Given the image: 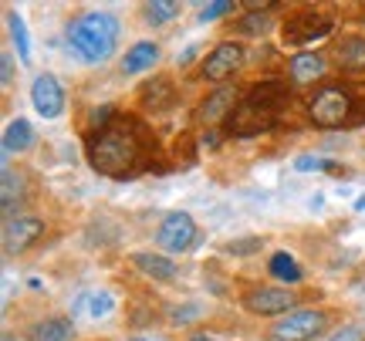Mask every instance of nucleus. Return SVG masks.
I'll return each mask as SVG.
<instances>
[{
  "label": "nucleus",
  "instance_id": "obj_1",
  "mask_svg": "<svg viewBox=\"0 0 365 341\" xmlns=\"http://www.w3.org/2000/svg\"><path fill=\"white\" fill-rule=\"evenodd\" d=\"M88 162L108 179H132L149 169V132L135 115H112L88 135Z\"/></svg>",
  "mask_w": 365,
  "mask_h": 341
},
{
  "label": "nucleus",
  "instance_id": "obj_2",
  "mask_svg": "<svg viewBox=\"0 0 365 341\" xmlns=\"http://www.w3.org/2000/svg\"><path fill=\"white\" fill-rule=\"evenodd\" d=\"M122 21L112 11H88L78 14L75 21L65 24L68 51L78 58L81 65H105L115 54Z\"/></svg>",
  "mask_w": 365,
  "mask_h": 341
},
{
  "label": "nucleus",
  "instance_id": "obj_3",
  "mask_svg": "<svg viewBox=\"0 0 365 341\" xmlns=\"http://www.w3.org/2000/svg\"><path fill=\"white\" fill-rule=\"evenodd\" d=\"M287 105V85L284 81H261L237 98L234 112L227 115V132L237 139H250L257 132L271 129L281 118V108Z\"/></svg>",
  "mask_w": 365,
  "mask_h": 341
},
{
  "label": "nucleus",
  "instance_id": "obj_4",
  "mask_svg": "<svg viewBox=\"0 0 365 341\" xmlns=\"http://www.w3.org/2000/svg\"><path fill=\"white\" fill-rule=\"evenodd\" d=\"M355 98L352 88L345 85H322L318 92L312 95V105H308V115L318 129H341V125H352L355 118Z\"/></svg>",
  "mask_w": 365,
  "mask_h": 341
},
{
  "label": "nucleus",
  "instance_id": "obj_5",
  "mask_svg": "<svg viewBox=\"0 0 365 341\" xmlns=\"http://www.w3.org/2000/svg\"><path fill=\"white\" fill-rule=\"evenodd\" d=\"M328 325H331V318L322 308H294L291 315L274 321L267 338L271 341H314L325 335Z\"/></svg>",
  "mask_w": 365,
  "mask_h": 341
},
{
  "label": "nucleus",
  "instance_id": "obj_6",
  "mask_svg": "<svg viewBox=\"0 0 365 341\" xmlns=\"http://www.w3.org/2000/svg\"><path fill=\"white\" fill-rule=\"evenodd\" d=\"M335 31V17L325 11H318V7H304V11L291 14L281 27V38L284 44L291 48H304V44H312V41H322L328 38Z\"/></svg>",
  "mask_w": 365,
  "mask_h": 341
},
{
  "label": "nucleus",
  "instance_id": "obj_7",
  "mask_svg": "<svg viewBox=\"0 0 365 341\" xmlns=\"http://www.w3.org/2000/svg\"><path fill=\"white\" fill-rule=\"evenodd\" d=\"M244 58H247V54H244V44H237V41H220V44L203 58V65H200V78L220 85V81L234 78L237 71L244 68Z\"/></svg>",
  "mask_w": 365,
  "mask_h": 341
},
{
  "label": "nucleus",
  "instance_id": "obj_8",
  "mask_svg": "<svg viewBox=\"0 0 365 341\" xmlns=\"http://www.w3.org/2000/svg\"><path fill=\"white\" fill-rule=\"evenodd\" d=\"M193 240H196V220L186 210H173L159 220L156 243L166 253H186V250L193 247Z\"/></svg>",
  "mask_w": 365,
  "mask_h": 341
},
{
  "label": "nucleus",
  "instance_id": "obj_9",
  "mask_svg": "<svg viewBox=\"0 0 365 341\" xmlns=\"http://www.w3.org/2000/svg\"><path fill=\"white\" fill-rule=\"evenodd\" d=\"M240 304H244V311L254 318H277V315H291L298 298L284 288H250L247 294L240 298Z\"/></svg>",
  "mask_w": 365,
  "mask_h": 341
},
{
  "label": "nucleus",
  "instance_id": "obj_10",
  "mask_svg": "<svg viewBox=\"0 0 365 341\" xmlns=\"http://www.w3.org/2000/svg\"><path fill=\"white\" fill-rule=\"evenodd\" d=\"M31 105L41 118H61L65 115V85L58 81V75L44 71L31 81Z\"/></svg>",
  "mask_w": 365,
  "mask_h": 341
},
{
  "label": "nucleus",
  "instance_id": "obj_11",
  "mask_svg": "<svg viewBox=\"0 0 365 341\" xmlns=\"http://www.w3.org/2000/svg\"><path fill=\"white\" fill-rule=\"evenodd\" d=\"M44 236V220L38 216H17V220H7L4 224V253L14 257V253H24Z\"/></svg>",
  "mask_w": 365,
  "mask_h": 341
},
{
  "label": "nucleus",
  "instance_id": "obj_12",
  "mask_svg": "<svg viewBox=\"0 0 365 341\" xmlns=\"http://www.w3.org/2000/svg\"><path fill=\"white\" fill-rule=\"evenodd\" d=\"M135 271H143L153 284H170L176 280V263L173 257H163V253H149V250H135L129 257Z\"/></svg>",
  "mask_w": 365,
  "mask_h": 341
},
{
  "label": "nucleus",
  "instance_id": "obj_13",
  "mask_svg": "<svg viewBox=\"0 0 365 341\" xmlns=\"http://www.w3.org/2000/svg\"><path fill=\"white\" fill-rule=\"evenodd\" d=\"M27 341H71L75 338V321L68 315H54V318H41L31 328L24 331Z\"/></svg>",
  "mask_w": 365,
  "mask_h": 341
},
{
  "label": "nucleus",
  "instance_id": "obj_14",
  "mask_svg": "<svg viewBox=\"0 0 365 341\" xmlns=\"http://www.w3.org/2000/svg\"><path fill=\"white\" fill-rule=\"evenodd\" d=\"M159 44L156 41H135L129 51L122 54V75L125 78H132V75H143V71H149V68L159 65Z\"/></svg>",
  "mask_w": 365,
  "mask_h": 341
},
{
  "label": "nucleus",
  "instance_id": "obj_15",
  "mask_svg": "<svg viewBox=\"0 0 365 341\" xmlns=\"http://www.w3.org/2000/svg\"><path fill=\"white\" fill-rule=\"evenodd\" d=\"M335 61L345 75H365V34H352V38L339 41Z\"/></svg>",
  "mask_w": 365,
  "mask_h": 341
},
{
  "label": "nucleus",
  "instance_id": "obj_16",
  "mask_svg": "<svg viewBox=\"0 0 365 341\" xmlns=\"http://www.w3.org/2000/svg\"><path fill=\"white\" fill-rule=\"evenodd\" d=\"M115 311V298H112V290H88V294H81L75 308H71V315H85L88 321H105V318Z\"/></svg>",
  "mask_w": 365,
  "mask_h": 341
},
{
  "label": "nucleus",
  "instance_id": "obj_17",
  "mask_svg": "<svg viewBox=\"0 0 365 341\" xmlns=\"http://www.w3.org/2000/svg\"><path fill=\"white\" fill-rule=\"evenodd\" d=\"M325 71H328V61L314 51H301L287 61V75H291V81H298V85H308V81L322 78Z\"/></svg>",
  "mask_w": 365,
  "mask_h": 341
},
{
  "label": "nucleus",
  "instance_id": "obj_18",
  "mask_svg": "<svg viewBox=\"0 0 365 341\" xmlns=\"http://www.w3.org/2000/svg\"><path fill=\"white\" fill-rule=\"evenodd\" d=\"M34 125L27 118H11L7 129H4V159L14 156V152H27L34 145Z\"/></svg>",
  "mask_w": 365,
  "mask_h": 341
},
{
  "label": "nucleus",
  "instance_id": "obj_19",
  "mask_svg": "<svg viewBox=\"0 0 365 341\" xmlns=\"http://www.w3.org/2000/svg\"><path fill=\"white\" fill-rule=\"evenodd\" d=\"M237 105V95L230 88H220L217 95H210V102L200 108V122L203 125H217V122H227V115L234 112Z\"/></svg>",
  "mask_w": 365,
  "mask_h": 341
},
{
  "label": "nucleus",
  "instance_id": "obj_20",
  "mask_svg": "<svg viewBox=\"0 0 365 341\" xmlns=\"http://www.w3.org/2000/svg\"><path fill=\"white\" fill-rule=\"evenodd\" d=\"M180 14H182V4H176V0H153V4H143V21L153 27L170 24V21H176Z\"/></svg>",
  "mask_w": 365,
  "mask_h": 341
},
{
  "label": "nucleus",
  "instance_id": "obj_21",
  "mask_svg": "<svg viewBox=\"0 0 365 341\" xmlns=\"http://www.w3.org/2000/svg\"><path fill=\"white\" fill-rule=\"evenodd\" d=\"M7 27H11V38H14V48H17V58H21V65H31V34H27V24L24 17L17 11H7Z\"/></svg>",
  "mask_w": 365,
  "mask_h": 341
},
{
  "label": "nucleus",
  "instance_id": "obj_22",
  "mask_svg": "<svg viewBox=\"0 0 365 341\" xmlns=\"http://www.w3.org/2000/svg\"><path fill=\"white\" fill-rule=\"evenodd\" d=\"M267 271H271V277H277V280H284V284H298L301 277V267L298 261H294V253H287V250H277L271 261H267Z\"/></svg>",
  "mask_w": 365,
  "mask_h": 341
},
{
  "label": "nucleus",
  "instance_id": "obj_23",
  "mask_svg": "<svg viewBox=\"0 0 365 341\" xmlns=\"http://www.w3.org/2000/svg\"><path fill=\"white\" fill-rule=\"evenodd\" d=\"M143 102H145V105H153V112H159V108H170L173 105V85L166 78H156L153 85H145V88H143Z\"/></svg>",
  "mask_w": 365,
  "mask_h": 341
},
{
  "label": "nucleus",
  "instance_id": "obj_24",
  "mask_svg": "<svg viewBox=\"0 0 365 341\" xmlns=\"http://www.w3.org/2000/svg\"><path fill=\"white\" fill-rule=\"evenodd\" d=\"M294 169L298 172H335L339 162H335V159H325V156H298L294 159Z\"/></svg>",
  "mask_w": 365,
  "mask_h": 341
},
{
  "label": "nucleus",
  "instance_id": "obj_25",
  "mask_svg": "<svg viewBox=\"0 0 365 341\" xmlns=\"http://www.w3.org/2000/svg\"><path fill=\"white\" fill-rule=\"evenodd\" d=\"M234 11H237L234 0H217V4H203L196 21H200V24H213V21H220L223 14H234Z\"/></svg>",
  "mask_w": 365,
  "mask_h": 341
},
{
  "label": "nucleus",
  "instance_id": "obj_26",
  "mask_svg": "<svg viewBox=\"0 0 365 341\" xmlns=\"http://www.w3.org/2000/svg\"><path fill=\"white\" fill-rule=\"evenodd\" d=\"M264 247L261 236H247V240H234V243H223V253H234V257H247V253H257Z\"/></svg>",
  "mask_w": 365,
  "mask_h": 341
},
{
  "label": "nucleus",
  "instance_id": "obj_27",
  "mask_svg": "<svg viewBox=\"0 0 365 341\" xmlns=\"http://www.w3.org/2000/svg\"><path fill=\"white\" fill-rule=\"evenodd\" d=\"M200 318V304H182V308H173V321L176 325H186V321H193Z\"/></svg>",
  "mask_w": 365,
  "mask_h": 341
},
{
  "label": "nucleus",
  "instance_id": "obj_28",
  "mask_svg": "<svg viewBox=\"0 0 365 341\" xmlns=\"http://www.w3.org/2000/svg\"><path fill=\"white\" fill-rule=\"evenodd\" d=\"M267 24H271V17H267V14H250L247 21H244V31H254V34H257V31H267Z\"/></svg>",
  "mask_w": 365,
  "mask_h": 341
},
{
  "label": "nucleus",
  "instance_id": "obj_29",
  "mask_svg": "<svg viewBox=\"0 0 365 341\" xmlns=\"http://www.w3.org/2000/svg\"><path fill=\"white\" fill-rule=\"evenodd\" d=\"M328 341H362V328H355V325H349V328H341L335 338H328Z\"/></svg>",
  "mask_w": 365,
  "mask_h": 341
},
{
  "label": "nucleus",
  "instance_id": "obj_30",
  "mask_svg": "<svg viewBox=\"0 0 365 341\" xmlns=\"http://www.w3.org/2000/svg\"><path fill=\"white\" fill-rule=\"evenodd\" d=\"M0 65H4V85H7V81H11V75H14V58H11V54H4V58H0Z\"/></svg>",
  "mask_w": 365,
  "mask_h": 341
},
{
  "label": "nucleus",
  "instance_id": "obj_31",
  "mask_svg": "<svg viewBox=\"0 0 365 341\" xmlns=\"http://www.w3.org/2000/svg\"><path fill=\"white\" fill-rule=\"evenodd\" d=\"M190 341H227V338H220V335H210V331H196V335H190Z\"/></svg>",
  "mask_w": 365,
  "mask_h": 341
},
{
  "label": "nucleus",
  "instance_id": "obj_32",
  "mask_svg": "<svg viewBox=\"0 0 365 341\" xmlns=\"http://www.w3.org/2000/svg\"><path fill=\"white\" fill-rule=\"evenodd\" d=\"M193 54H196V44H190V48H186V51L180 54V58H176V65H190V61H193Z\"/></svg>",
  "mask_w": 365,
  "mask_h": 341
},
{
  "label": "nucleus",
  "instance_id": "obj_33",
  "mask_svg": "<svg viewBox=\"0 0 365 341\" xmlns=\"http://www.w3.org/2000/svg\"><path fill=\"white\" fill-rule=\"evenodd\" d=\"M355 210H359V213H365V196H359V199H355Z\"/></svg>",
  "mask_w": 365,
  "mask_h": 341
},
{
  "label": "nucleus",
  "instance_id": "obj_34",
  "mask_svg": "<svg viewBox=\"0 0 365 341\" xmlns=\"http://www.w3.org/2000/svg\"><path fill=\"white\" fill-rule=\"evenodd\" d=\"M129 341H145V338H129Z\"/></svg>",
  "mask_w": 365,
  "mask_h": 341
}]
</instances>
